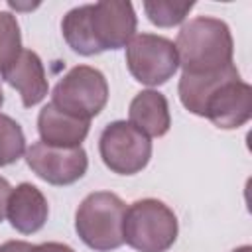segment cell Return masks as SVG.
Instances as JSON below:
<instances>
[{
    "label": "cell",
    "mask_w": 252,
    "mask_h": 252,
    "mask_svg": "<svg viewBox=\"0 0 252 252\" xmlns=\"http://www.w3.org/2000/svg\"><path fill=\"white\" fill-rule=\"evenodd\" d=\"M32 244L26 240H8L0 244V252H30Z\"/></svg>",
    "instance_id": "cell-19"
},
{
    "label": "cell",
    "mask_w": 252,
    "mask_h": 252,
    "mask_svg": "<svg viewBox=\"0 0 252 252\" xmlns=\"http://www.w3.org/2000/svg\"><path fill=\"white\" fill-rule=\"evenodd\" d=\"M12 185L8 183L6 177L0 175V222L6 219V205H8V197H10Z\"/></svg>",
    "instance_id": "cell-18"
},
{
    "label": "cell",
    "mask_w": 252,
    "mask_h": 252,
    "mask_svg": "<svg viewBox=\"0 0 252 252\" xmlns=\"http://www.w3.org/2000/svg\"><path fill=\"white\" fill-rule=\"evenodd\" d=\"M91 122L75 118L71 114L61 112L57 106L47 102L37 114V132L43 144L55 148H79L87 134Z\"/></svg>",
    "instance_id": "cell-12"
},
{
    "label": "cell",
    "mask_w": 252,
    "mask_h": 252,
    "mask_svg": "<svg viewBox=\"0 0 252 252\" xmlns=\"http://www.w3.org/2000/svg\"><path fill=\"white\" fill-rule=\"evenodd\" d=\"M26 154V136L22 126L0 112V167L18 161Z\"/></svg>",
    "instance_id": "cell-15"
},
{
    "label": "cell",
    "mask_w": 252,
    "mask_h": 252,
    "mask_svg": "<svg viewBox=\"0 0 252 252\" xmlns=\"http://www.w3.org/2000/svg\"><path fill=\"white\" fill-rule=\"evenodd\" d=\"M2 104H4V93H2V87H0V108H2Z\"/></svg>",
    "instance_id": "cell-21"
},
{
    "label": "cell",
    "mask_w": 252,
    "mask_h": 252,
    "mask_svg": "<svg viewBox=\"0 0 252 252\" xmlns=\"http://www.w3.org/2000/svg\"><path fill=\"white\" fill-rule=\"evenodd\" d=\"M2 79L20 93L22 104L26 108L39 104L47 96V91H49L43 63L39 55L32 49L22 47L18 57L2 71Z\"/></svg>",
    "instance_id": "cell-10"
},
{
    "label": "cell",
    "mask_w": 252,
    "mask_h": 252,
    "mask_svg": "<svg viewBox=\"0 0 252 252\" xmlns=\"http://www.w3.org/2000/svg\"><path fill=\"white\" fill-rule=\"evenodd\" d=\"M175 51L183 73H217L232 65L234 41L230 28L219 18L197 16L179 30Z\"/></svg>",
    "instance_id": "cell-3"
},
{
    "label": "cell",
    "mask_w": 252,
    "mask_h": 252,
    "mask_svg": "<svg viewBox=\"0 0 252 252\" xmlns=\"http://www.w3.org/2000/svg\"><path fill=\"white\" fill-rule=\"evenodd\" d=\"M28 167L49 185H71L79 181L89 167V158L83 146L79 148H55L41 140L33 142L26 150Z\"/></svg>",
    "instance_id": "cell-9"
},
{
    "label": "cell",
    "mask_w": 252,
    "mask_h": 252,
    "mask_svg": "<svg viewBox=\"0 0 252 252\" xmlns=\"http://www.w3.org/2000/svg\"><path fill=\"white\" fill-rule=\"evenodd\" d=\"M47 215V199L35 185L24 181L12 187L6 205V219L10 220L12 228H16L22 234H33L43 228Z\"/></svg>",
    "instance_id": "cell-11"
},
{
    "label": "cell",
    "mask_w": 252,
    "mask_h": 252,
    "mask_svg": "<svg viewBox=\"0 0 252 252\" xmlns=\"http://www.w3.org/2000/svg\"><path fill=\"white\" fill-rule=\"evenodd\" d=\"M108 102V83L106 77L91 67L77 65L69 69L53 87L51 104L61 112L71 114L81 120L94 118Z\"/></svg>",
    "instance_id": "cell-6"
},
{
    "label": "cell",
    "mask_w": 252,
    "mask_h": 252,
    "mask_svg": "<svg viewBox=\"0 0 252 252\" xmlns=\"http://www.w3.org/2000/svg\"><path fill=\"white\" fill-rule=\"evenodd\" d=\"M175 213L159 199H138L126 207L124 242L138 252H167L177 240Z\"/></svg>",
    "instance_id": "cell-5"
},
{
    "label": "cell",
    "mask_w": 252,
    "mask_h": 252,
    "mask_svg": "<svg viewBox=\"0 0 252 252\" xmlns=\"http://www.w3.org/2000/svg\"><path fill=\"white\" fill-rule=\"evenodd\" d=\"M102 163L118 175L140 173L152 158L150 138L126 120H114L104 126L98 138Z\"/></svg>",
    "instance_id": "cell-7"
},
{
    "label": "cell",
    "mask_w": 252,
    "mask_h": 252,
    "mask_svg": "<svg viewBox=\"0 0 252 252\" xmlns=\"http://www.w3.org/2000/svg\"><path fill=\"white\" fill-rule=\"evenodd\" d=\"M130 124L136 126L140 132H144L148 138H161L169 132L171 116H169V104L167 98L154 89L140 91L128 108Z\"/></svg>",
    "instance_id": "cell-13"
},
{
    "label": "cell",
    "mask_w": 252,
    "mask_h": 252,
    "mask_svg": "<svg viewBox=\"0 0 252 252\" xmlns=\"http://www.w3.org/2000/svg\"><path fill=\"white\" fill-rule=\"evenodd\" d=\"M22 51L20 24L12 12L0 10V75Z\"/></svg>",
    "instance_id": "cell-16"
},
{
    "label": "cell",
    "mask_w": 252,
    "mask_h": 252,
    "mask_svg": "<svg viewBox=\"0 0 252 252\" xmlns=\"http://www.w3.org/2000/svg\"><path fill=\"white\" fill-rule=\"evenodd\" d=\"M126 203L112 191L89 193L75 213V230L94 252H110L124 244Z\"/></svg>",
    "instance_id": "cell-4"
},
{
    "label": "cell",
    "mask_w": 252,
    "mask_h": 252,
    "mask_svg": "<svg viewBox=\"0 0 252 252\" xmlns=\"http://www.w3.org/2000/svg\"><path fill=\"white\" fill-rule=\"evenodd\" d=\"M232 252H252V246H250V244H244V246H238V248H234Z\"/></svg>",
    "instance_id": "cell-20"
},
{
    "label": "cell",
    "mask_w": 252,
    "mask_h": 252,
    "mask_svg": "<svg viewBox=\"0 0 252 252\" xmlns=\"http://www.w3.org/2000/svg\"><path fill=\"white\" fill-rule=\"evenodd\" d=\"M195 2H183V0H146L144 12L154 26L173 28V26H179L187 18Z\"/></svg>",
    "instance_id": "cell-14"
},
{
    "label": "cell",
    "mask_w": 252,
    "mask_h": 252,
    "mask_svg": "<svg viewBox=\"0 0 252 252\" xmlns=\"http://www.w3.org/2000/svg\"><path fill=\"white\" fill-rule=\"evenodd\" d=\"M126 65L138 83L159 87L179 69L175 43L158 33H136L126 45Z\"/></svg>",
    "instance_id": "cell-8"
},
{
    "label": "cell",
    "mask_w": 252,
    "mask_h": 252,
    "mask_svg": "<svg viewBox=\"0 0 252 252\" xmlns=\"http://www.w3.org/2000/svg\"><path fill=\"white\" fill-rule=\"evenodd\" d=\"M30 252H75V250L63 242H41V244H32Z\"/></svg>",
    "instance_id": "cell-17"
},
{
    "label": "cell",
    "mask_w": 252,
    "mask_h": 252,
    "mask_svg": "<svg viewBox=\"0 0 252 252\" xmlns=\"http://www.w3.org/2000/svg\"><path fill=\"white\" fill-rule=\"evenodd\" d=\"M177 93L191 114L209 118L220 130L240 128L252 116V87L240 79L234 63L217 73H181Z\"/></svg>",
    "instance_id": "cell-1"
},
{
    "label": "cell",
    "mask_w": 252,
    "mask_h": 252,
    "mask_svg": "<svg viewBox=\"0 0 252 252\" xmlns=\"http://www.w3.org/2000/svg\"><path fill=\"white\" fill-rule=\"evenodd\" d=\"M138 18L132 2L102 0L69 10L61 20L67 45L85 57L120 49L136 35Z\"/></svg>",
    "instance_id": "cell-2"
}]
</instances>
